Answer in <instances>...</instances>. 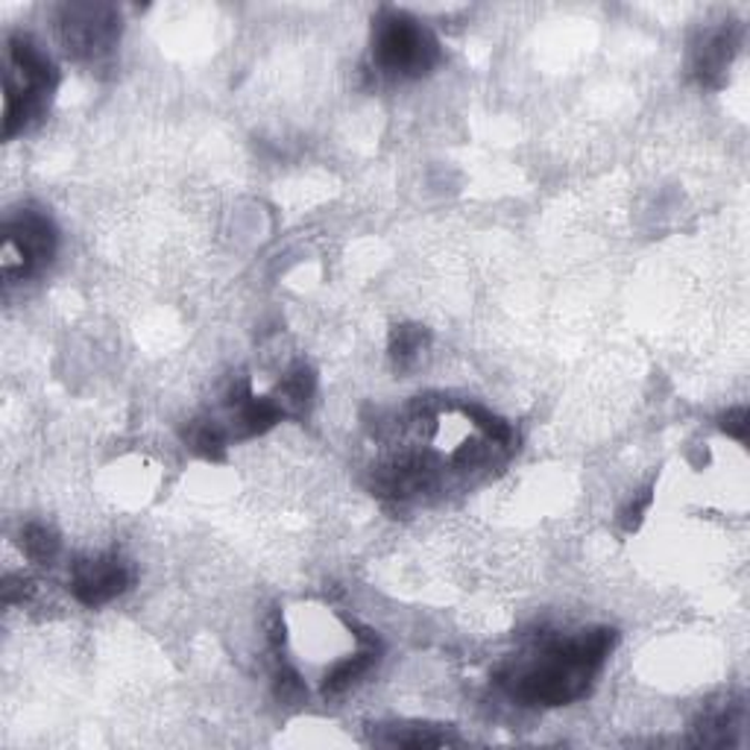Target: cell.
I'll list each match as a JSON object with an SVG mask.
<instances>
[{"label":"cell","mask_w":750,"mask_h":750,"mask_svg":"<svg viewBox=\"0 0 750 750\" xmlns=\"http://www.w3.org/2000/svg\"><path fill=\"white\" fill-rule=\"evenodd\" d=\"M616 645V630L595 627L569 639L545 643L531 660L502 668L499 684L525 707H563L584 698L595 671Z\"/></svg>","instance_id":"6da1fadb"},{"label":"cell","mask_w":750,"mask_h":750,"mask_svg":"<svg viewBox=\"0 0 750 750\" xmlns=\"http://www.w3.org/2000/svg\"><path fill=\"white\" fill-rule=\"evenodd\" d=\"M53 85L56 71L42 48L27 35H12L7 42V76H3V138H12L33 117L42 115Z\"/></svg>","instance_id":"7a4b0ae2"},{"label":"cell","mask_w":750,"mask_h":750,"mask_svg":"<svg viewBox=\"0 0 750 750\" xmlns=\"http://www.w3.org/2000/svg\"><path fill=\"white\" fill-rule=\"evenodd\" d=\"M372 59L384 74L425 76L440 62V42L417 18L388 9L376 18Z\"/></svg>","instance_id":"3957f363"},{"label":"cell","mask_w":750,"mask_h":750,"mask_svg":"<svg viewBox=\"0 0 750 750\" xmlns=\"http://www.w3.org/2000/svg\"><path fill=\"white\" fill-rule=\"evenodd\" d=\"M59 39L74 59L97 62L121 39V16L103 3H71L59 12Z\"/></svg>","instance_id":"277c9868"},{"label":"cell","mask_w":750,"mask_h":750,"mask_svg":"<svg viewBox=\"0 0 750 750\" xmlns=\"http://www.w3.org/2000/svg\"><path fill=\"white\" fill-rule=\"evenodd\" d=\"M56 253V229L39 212H21L7 223V240H3V276H33L50 265Z\"/></svg>","instance_id":"5b68a950"},{"label":"cell","mask_w":750,"mask_h":750,"mask_svg":"<svg viewBox=\"0 0 750 750\" xmlns=\"http://www.w3.org/2000/svg\"><path fill=\"white\" fill-rule=\"evenodd\" d=\"M130 581H133L130 566L117 554H103V557L76 563L74 575H71V593L85 607H100L126 593Z\"/></svg>","instance_id":"8992f818"},{"label":"cell","mask_w":750,"mask_h":750,"mask_svg":"<svg viewBox=\"0 0 750 750\" xmlns=\"http://www.w3.org/2000/svg\"><path fill=\"white\" fill-rule=\"evenodd\" d=\"M438 481V470L429 458L422 454H404L399 461L384 463L372 472V493L384 499H411L417 493H425Z\"/></svg>","instance_id":"52a82bcc"},{"label":"cell","mask_w":750,"mask_h":750,"mask_svg":"<svg viewBox=\"0 0 750 750\" xmlns=\"http://www.w3.org/2000/svg\"><path fill=\"white\" fill-rule=\"evenodd\" d=\"M739 44H742V35H739V27L725 24L709 30L701 39V44L695 48L692 56V71L695 76L701 80L709 89H718L725 83L727 71L733 65L736 53H739Z\"/></svg>","instance_id":"ba28073f"},{"label":"cell","mask_w":750,"mask_h":750,"mask_svg":"<svg viewBox=\"0 0 750 750\" xmlns=\"http://www.w3.org/2000/svg\"><path fill=\"white\" fill-rule=\"evenodd\" d=\"M229 408L235 411L232 417V431L235 438H256V434H265L270 431L276 422L285 417L281 404L276 399H258L249 393L247 381H238L229 393Z\"/></svg>","instance_id":"9c48e42d"},{"label":"cell","mask_w":750,"mask_h":750,"mask_svg":"<svg viewBox=\"0 0 750 750\" xmlns=\"http://www.w3.org/2000/svg\"><path fill=\"white\" fill-rule=\"evenodd\" d=\"M742 725V703L727 701L721 707L707 709L692 727V742L703 748H721L733 744V733Z\"/></svg>","instance_id":"30bf717a"},{"label":"cell","mask_w":750,"mask_h":750,"mask_svg":"<svg viewBox=\"0 0 750 750\" xmlns=\"http://www.w3.org/2000/svg\"><path fill=\"white\" fill-rule=\"evenodd\" d=\"M376 660H379V643L370 645V648H363L361 654H355V657H349V660L338 662V666L331 668L329 675H326V684H322V692L326 695L347 692L355 680H361V677L376 666Z\"/></svg>","instance_id":"8fae6325"},{"label":"cell","mask_w":750,"mask_h":750,"mask_svg":"<svg viewBox=\"0 0 750 750\" xmlns=\"http://www.w3.org/2000/svg\"><path fill=\"white\" fill-rule=\"evenodd\" d=\"M314 388H317V376H314L311 367L306 363H297L294 370L281 379L279 384V399L276 402L281 404V411H288V408H306L314 397Z\"/></svg>","instance_id":"7c38bea8"},{"label":"cell","mask_w":750,"mask_h":750,"mask_svg":"<svg viewBox=\"0 0 750 750\" xmlns=\"http://www.w3.org/2000/svg\"><path fill=\"white\" fill-rule=\"evenodd\" d=\"M425 343H429V331L422 326H397L390 331V358L399 367H408L425 349Z\"/></svg>","instance_id":"4fadbf2b"},{"label":"cell","mask_w":750,"mask_h":750,"mask_svg":"<svg viewBox=\"0 0 750 750\" xmlns=\"http://www.w3.org/2000/svg\"><path fill=\"white\" fill-rule=\"evenodd\" d=\"M379 742L393 748H443L452 744V736L440 733L434 727H393V736H381Z\"/></svg>","instance_id":"5bb4252c"},{"label":"cell","mask_w":750,"mask_h":750,"mask_svg":"<svg viewBox=\"0 0 750 750\" xmlns=\"http://www.w3.org/2000/svg\"><path fill=\"white\" fill-rule=\"evenodd\" d=\"M185 440H188L191 449L197 454H203V458H220L223 449H226V431H223L215 420L194 422L188 429V434H185Z\"/></svg>","instance_id":"9a60e30c"},{"label":"cell","mask_w":750,"mask_h":750,"mask_svg":"<svg viewBox=\"0 0 750 750\" xmlns=\"http://www.w3.org/2000/svg\"><path fill=\"white\" fill-rule=\"evenodd\" d=\"M21 545L33 563H50L59 552L56 534L48 525H27L24 534H21Z\"/></svg>","instance_id":"2e32d148"},{"label":"cell","mask_w":750,"mask_h":750,"mask_svg":"<svg viewBox=\"0 0 750 750\" xmlns=\"http://www.w3.org/2000/svg\"><path fill=\"white\" fill-rule=\"evenodd\" d=\"M463 411H466V417H470V420H475V425L484 431L486 440H493L495 445H511L513 443V429L502 420V417H495V413L484 411V408H479V404H466Z\"/></svg>","instance_id":"e0dca14e"},{"label":"cell","mask_w":750,"mask_h":750,"mask_svg":"<svg viewBox=\"0 0 750 750\" xmlns=\"http://www.w3.org/2000/svg\"><path fill=\"white\" fill-rule=\"evenodd\" d=\"M276 692H279L281 701L297 703L306 698V686L299 680L297 671H290V668H281L279 677H276Z\"/></svg>","instance_id":"ac0fdd59"},{"label":"cell","mask_w":750,"mask_h":750,"mask_svg":"<svg viewBox=\"0 0 750 750\" xmlns=\"http://www.w3.org/2000/svg\"><path fill=\"white\" fill-rule=\"evenodd\" d=\"M721 431H727L730 438L739 443H748V408H733L721 417Z\"/></svg>","instance_id":"d6986e66"},{"label":"cell","mask_w":750,"mask_h":750,"mask_svg":"<svg viewBox=\"0 0 750 750\" xmlns=\"http://www.w3.org/2000/svg\"><path fill=\"white\" fill-rule=\"evenodd\" d=\"M651 499H654L651 490H645V493L639 495V499H634V502L627 504L625 511H621V525H625V531L639 528V522H643L645 511L651 507Z\"/></svg>","instance_id":"ffe728a7"}]
</instances>
